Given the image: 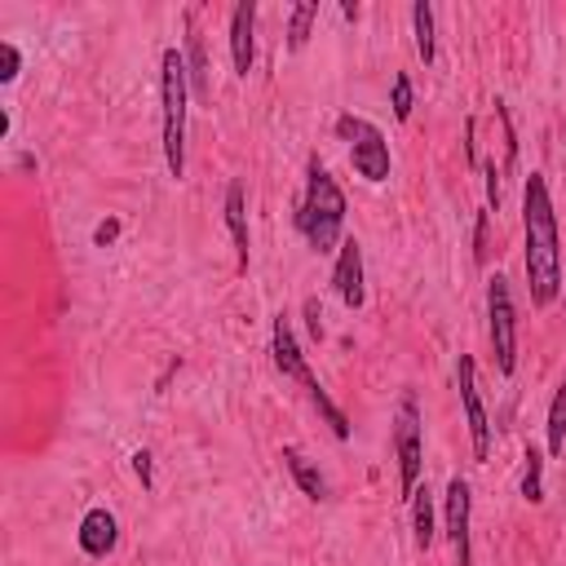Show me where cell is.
Instances as JSON below:
<instances>
[{"label":"cell","mask_w":566,"mask_h":566,"mask_svg":"<svg viewBox=\"0 0 566 566\" xmlns=\"http://www.w3.org/2000/svg\"><path fill=\"white\" fill-rule=\"evenodd\" d=\"M522 266L531 305L548 310L562 292V244H557V212L544 186V173H531L522 186Z\"/></svg>","instance_id":"obj_1"},{"label":"cell","mask_w":566,"mask_h":566,"mask_svg":"<svg viewBox=\"0 0 566 566\" xmlns=\"http://www.w3.org/2000/svg\"><path fill=\"white\" fill-rule=\"evenodd\" d=\"M297 231L314 253H332L342 249V231H346V195L336 186V177L310 160L305 169V190L297 204Z\"/></svg>","instance_id":"obj_2"},{"label":"cell","mask_w":566,"mask_h":566,"mask_svg":"<svg viewBox=\"0 0 566 566\" xmlns=\"http://www.w3.org/2000/svg\"><path fill=\"white\" fill-rule=\"evenodd\" d=\"M190 67L182 49L160 54V134H164V164L182 182L186 177V116H190Z\"/></svg>","instance_id":"obj_3"},{"label":"cell","mask_w":566,"mask_h":566,"mask_svg":"<svg viewBox=\"0 0 566 566\" xmlns=\"http://www.w3.org/2000/svg\"><path fill=\"white\" fill-rule=\"evenodd\" d=\"M270 359H275V368L288 377V381H297L301 390H305V398L319 407V416L327 420V429H332V438H350V416L336 407L332 398H327V390L314 381V372H310V363H305V355H301V346H297V332H292V323L279 314L275 319V327H270Z\"/></svg>","instance_id":"obj_4"},{"label":"cell","mask_w":566,"mask_h":566,"mask_svg":"<svg viewBox=\"0 0 566 566\" xmlns=\"http://www.w3.org/2000/svg\"><path fill=\"white\" fill-rule=\"evenodd\" d=\"M336 138L350 147V164H355V173H359L363 182H372V186L390 182V169H394L390 142H385V134H381L372 120L350 116V111H346V116H336Z\"/></svg>","instance_id":"obj_5"},{"label":"cell","mask_w":566,"mask_h":566,"mask_svg":"<svg viewBox=\"0 0 566 566\" xmlns=\"http://www.w3.org/2000/svg\"><path fill=\"white\" fill-rule=\"evenodd\" d=\"M394 461H398V496L412 500L425 470V429H420L416 394H403L394 412Z\"/></svg>","instance_id":"obj_6"},{"label":"cell","mask_w":566,"mask_h":566,"mask_svg":"<svg viewBox=\"0 0 566 566\" xmlns=\"http://www.w3.org/2000/svg\"><path fill=\"white\" fill-rule=\"evenodd\" d=\"M487 332H492L496 372L513 377V368H518V310H513V292H509L505 275L487 279Z\"/></svg>","instance_id":"obj_7"},{"label":"cell","mask_w":566,"mask_h":566,"mask_svg":"<svg viewBox=\"0 0 566 566\" xmlns=\"http://www.w3.org/2000/svg\"><path fill=\"white\" fill-rule=\"evenodd\" d=\"M457 390H461V407H465V420H470L474 461L487 465V457H492V420H487V407H483V394H478V363L470 355L457 359Z\"/></svg>","instance_id":"obj_8"},{"label":"cell","mask_w":566,"mask_h":566,"mask_svg":"<svg viewBox=\"0 0 566 566\" xmlns=\"http://www.w3.org/2000/svg\"><path fill=\"white\" fill-rule=\"evenodd\" d=\"M470 518H474V492L465 478H451L447 496H442V522H447V540H451V553H457V566H474Z\"/></svg>","instance_id":"obj_9"},{"label":"cell","mask_w":566,"mask_h":566,"mask_svg":"<svg viewBox=\"0 0 566 566\" xmlns=\"http://www.w3.org/2000/svg\"><path fill=\"white\" fill-rule=\"evenodd\" d=\"M332 284H336V297H342L350 310H363L368 288H363V249H359V240H342V249H336V266H332Z\"/></svg>","instance_id":"obj_10"},{"label":"cell","mask_w":566,"mask_h":566,"mask_svg":"<svg viewBox=\"0 0 566 566\" xmlns=\"http://www.w3.org/2000/svg\"><path fill=\"white\" fill-rule=\"evenodd\" d=\"M231 62H235V76H249L257 62V5L253 0H240L231 10Z\"/></svg>","instance_id":"obj_11"},{"label":"cell","mask_w":566,"mask_h":566,"mask_svg":"<svg viewBox=\"0 0 566 566\" xmlns=\"http://www.w3.org/2000/svg\"><path fill=\"white\" fill-rule=\"evenodd\" d=\"M76 540H80V553H84V557H111V553H116V544H120V522H116V513H111V509H89V513L80 518Z\"/></svg>","instance_id":"obj_12"},{"label":"cell","mask_w":566,"mask_h":566,"mask_svg":"<svg viewBox=\"0 0 566 566\" xmlns=\"http://www.w3.org/2000/svg\"><path fill=\"white\" fill-rule=\"evenodd\" d=\"M284 465H288V474H292V483L301 487V496H305V500H314V505H319V500H327V478L319 474V465L305 457L301 447H292V442L284 447Z\"/></svg>","instance_id":"obj_13"},{"label":"cell","mask_w":566,"mask_h":566,"mask_svg":"<svg viewBox=\"0 0 566 566\" xmlns=\"http://www.w3.org/2000/svg\"><path fill=\"white\" fill-rule=\"evenodd\" d=\"M226 226H231V240L240 253V270H249V204H244V182L235 177L226 186Z\"/></svg>","instance_id":"obj_14"},{"label":"cell","mask_w":566,"mask_h":566,"mask_svg":"<svg viewBox=\"0 0 566 566\" xmlns=\"http://www.w3.org/2000/svg\"><path fill=\"white\" fill-rule=\"evenodd\" d=\"M407 505H412V535H416V548L429 553V548H434V496H429V487H416V496H412Z\"/></svg>","instance_id":"obj_15"},{"label":"cell","mask_w":566,"mask_h":566,"mask_svg":"<svg viewBox=\"0 0 566 566\" xmlns=\"http://www.w3.org/2000/svg\"><path fill=\"white\" fill-rule=\"evenodd\" d=\"M412 32H416V58L429 67L438 58V41H434V5L429 0H416L412 5Z\"/></svg>","instance_id":"obj_16"},{"label":"cell","mask_w":566,"mask_h":566,"mask_svg":"<svg viewBox=\"0 0 566 566\" xmlns=\"http://www.w3.org/2000/svg\"><path fill=\"white\" fill-rule=\"evenodd\" d=\"M314 23H319V5H314V0H301V5H292V10H288V49H292V54H301V49H305V41H310Z\"/></svg>","instance_id":"obj_17"},{"label":"cell","mask_w":566,"mask_h":566,"mask_svg":"<svg viewBox=\"0 0 566 566\" xmlns=\"http://www.w3.org/2000/svg\"><path fill=\"white\" fill-rule=\"evenodd\" d=\"M522 500L527 505H540L544 500V451L540 447H527L522 451Z\"/></svg>","instance_id":"obj_18"},{"label":"cell","mask_w":566,"mask_h":566,"mask_svg":"<svg viewBox=\"0 0 566 566\" xmlns=\"http://www.w3.org/2000/svg\"><path fill=\"white\" fill-rule=\"evenodd\" d=\"M544 429H548V457H562V447H566V377H562L553 403H548V425Z\"/></svg>","instance_id":"obj_19"},{"label":"cell","mask_w":566,"mask_h":566,"mask_svg":"<svg viewBox=\"0 0 566 566\" xmlns=\"http://www.w3.org/2000/svg\"><path fill=\"white\" fill-rule=\"evenodd\" d=\"M186 67H190V84H195V93L199 97H208V62H204V41H199V32L190 27V36H186Z\"/></svg>","instance_id":"obj_20"},{"label":"cell","mask_w":566,"mask_h":566,"mask_svg":"<svg viewBox=\"0 0 566 566\" xmlns=\"http://www.w3.org/2000/svg\"><path fill=\"white\" fill-rule=\"evenodd\" d=\"M390 106H394V120L407 125L412 120V106H416V93H412V76L398 71L394 76V89H390Z\"/></svg>","instance_id":"obj_21"},{"label":"cell","mask_w":566,"mask_h":566,"mask_svg":"<svg viewBox=\"0 0 566 566\" xmlns=\"http://www.w3.org/2000/svg\"><path fill=\"white\" fill-rule=\"evenodd\" d=\"M19 67H23V54H19V45H10V41H0V84H10V80H19Z\"/></svg>","instance_id":"obj_22"},{"label":"cell","mask_w":566,"mask_h":566,"mask_svg":"<svg viewBox=\"0 0 566 566\" xmlns=\"http://www.w3.org/2000/svg\"><path fill=\"white\" fill-rule=\"evenodd\" d=\"M116 240H120V217H106V221L93 226V244H97V249H111Z\"/></svg>","instance_id":"obj_23"},{"label":"cell","mask_w":566,"mask_h":566,"mask_svg":"<svg viewBox=\"0 0 566 566\" xmlns=\"http://www.w3.org/2000/svg\"><path fill=\"white\" fill-rule=\"evenodd\" d=\"M483 173H487V204L500 208V169H496V160H487Z\"/></svg>","instance_id":"obj_24"},{"label":"cell","mask_w":566,"mask_h":566,"mask_svg":"<svg viewBox=\"0 0 566 566\" xmlns=\"http://www.w3.org/2000/svg\"><path fill=\"white\" fill-rule=\"evenodd\" d=\"M134 474L142 478V487H155V474H151V451H134Z\"/></svg>","instance_id":"obj_25"},{"label":"cell","mask_w":566,"mask_h":566,"mask_svg":"<svg viewBox=\"0 0 566 566\" xmlns=\"http://www.w3.org/2000/svg\"><path fill=\"white\" fill-rule=\"evenodd\" d=\"M487 217L492 212H478V231H474V257L487 262Z\"/></svg>","instance_id":"obj_26"},{"label":"cell","mask_w":566,"mask_h":566,"mask_svg":"<svg viewBox=\"0 0 566 566\" xmlns=\"http://www.w3.org/2000/svg\"><path fill=\"white\" fill-rule=\"evenodd\" d=\"M305 319H310V336L319 342V336H323V310H319V301H314V297L305 301Z\"/></svg>","instance_id":"obj_27"}]
</instances>
